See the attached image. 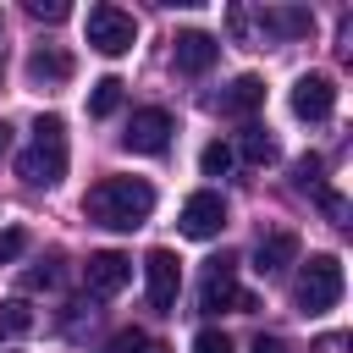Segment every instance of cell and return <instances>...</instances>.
Here are the masks:
<instances>
[{
    "label": "cell",
    "mask_w": 353,
    "mask_h": 353,
    "mask_svg": "<svg viewBox=\"0 0 353 353\" xmlns=\"http://www.w3.org/2000/svg\"><path fill=\"white\" fill-rule=\"evenodd\" d=\"M237 149H243V160H248V165H270V160H276V138H270L265 127H243Z\"/></svg>",
    "instance_id": "cell-16"
},
{
    "label": "cell",
    "mask_w": 353,
    "mask_h": 353,
    "mask_svg": "<svg viewBox=\"0 0 353 353\" xmlns=\"http://www.w3.org/2000/svg\"><path fill=\"white\" fill-rule=\"evenodd\" d=\"M0 28H6V17H0Z\"/></svg>",
    "instance_id": "cell-29"
},
{
    "label": "cell",
    "mask_w": 353,
    "mask_h": 353,
    "mask_svg": "<svg viewBox=\"0 0 353 353\" xmlns=\"http://www.w3.org/2000/svg\"><path fill=\"white\" fill-rule=\"evenodd\" d=\"M292 303H298V314H331L336 303H342V259L336 254H314L303 270H298V281H292Z\"/></svg>",
    "instance_id": "cell-3"
},
{
    "label": "cell",
    "mask_w": 353,
    "mask_h": 353,
    "mask_svg": "<svg viewBox=\"0 0 353 353\" xmlns=\"http://www.w3.org/2000/svg\"><path fill=\"white\" fill-rule=\"evenodd\" d=\"M22 248H28V232H22V226H6V232H0V265H11Z\"/></svg>",
    "instance_id": "cell-25"
},
{
    "label": "cell",
    "mask_w": 353,
    "mask_h": 353,
    "mask_svg": "<svg viewBox=\"0 0 353 353\" xmlns=\"http://www.w3.org/2000/svg\"><path fill=\"white\" fill-rule=\"evenodd\" d=\"M165 143H171V116L160 105L132 110V121L121 132V149H132V154H165Z\"/></svg>",
    "instance_id": "cell-8"
},
{
    "label": "cell",
    "mask_w": 353,
    "mask_h": 353,
    "mask_svg": "<svg viewBox=\"0 0 353 353\" xmlns=\"http://www.w3.org/2000/svg\"><path fill=\"white\" fill-rule=\"evenodd\" d=\"M143 287H149V303H154L160 314H171V303H176V292H182V259H176L171 248H149V254H143Z\"/></svg>",
    "instance_id": "cell-6"
},
{
    "label": "cell",
    "mask_w": 353,
    "mask_h": 353,
    "mask_svg": "<svg viewBox=\"0 0 353 353\" xmlns=\"http://www.w3.org/2000/svg\"><path fill=\"white\" fill-rule=\"evenodd\" d=\"M17 176L28 188H55L66 176V121L61 116H39L33 121V143L17 154Z\"/></svg>",
    "instance_id": "cell-2"
},
{
    "label": "cell",
    "mask_w": 353,
    "mask_h": 353,
    "mask_svg": "<svg viewBox=\"0 0 353 353\" xmlns=\"http://www.w3.org/2000/svg\"><path fill=\"white\" fill-rule=\"evenodd\" d=\"M171 55H176V72H188V77H204V72L215 66L221 44H215L210 33H199V28H188V33H176V39H171Z\"/></svg>",
    "instance_id": "cell-11"
},
{
    "label": "cell",
    "mask_w": 353,
    "mask_h": 353,
    "mask_svg": "<svg viewBox=\"0 0 353 353\" xmlns=\"http://www.w3.org/2000/svg\"><path fill=\"white\" fill-rule=\"evenodd\" d=\"M22 281H28V287H55V281H61V254H50V259H39V265H33V270H28Z\"/></svg>",
    "instance_id": "cell-21"
},
{
    "label": "cell",
    "mask_w": 353,
    "mask_h": 353,
    "mask_svg": "<svg viewBox=\"0 0 353 353\" xmlns=\"http://www.w3.org/2000/svg\"><path fill=\"white\" fill-rule=\"evenodd\" d=\"M248 22H259V39H303V33H314V17L303 6H265Z\"/></svg>",
    "instance_id": "cell-13"
},
{
    "label": "cell",
    "mask_w": 353,
    "mask_h": 353,
    "mask_svg": "<svg viewBox=\"0 0 353 353\" xmlns=\"http://www.w3.org/2000/svg\"><path fill=\"white\" fill-rule=\"evenodd\" d=\"M287 265H298V232H270V237H259L254 270H259V276H281Z\"/></svg>",
    "instance_id": "cell-15"
},
{
    "label": "cell",
    "mask_w": 353,
    "mask_h": 353,
    "mask_svg": "<svg viewBox=\"0 0 353 353\" xmlns=\"http://www.w3.org/2000/svg\"><path fill=\"white\" fill-rule=\"evenodd\" d=\"M292 188H320V154H303V160H292Z\"/></svg>",
    "instance_id": "cell-20"
},
{
    "label": "cell",
    "mask_w": 353,
    "mask_h": 353,
    "mask_svg": "<svg viewBox=\"0 0 353 353\" xmlns=\"http://www.w3.org/2000/svg\"><path fill=\"white\" fill-rule=\"evenodd\" d=\"M143 353H171V347H165V342H149V347H143Z\"/></svg>",
    "instance_id": "cell-28"
},
{
    "label": "cell",
    "mask_w": 353,
    "mask_h": 353,
    "mask_svg": "<svg viewBox=\"0 0 353 353\" xmlns=\"http://www.w3.org/2000/svg\"><path fill=\"white\" fill-rule=\"evenodd\" d=\"M199 165H204V176H226V171H232V149H226V143H204Z\"/></svg>",
    "instance_id": "cell-19"
},
{
    "label": "cell",
    "mask_w": 353,
    "mask_h": 353,
    "mask_svg": "<svg viewBox=\"0 0 353 353\" xmlns=\"http://www.w3.org/2000/svg\"><path fill=\"white\" fill-rule=\"evenodd\" d=\"M193 353H232V336L215 331V325H204V331L193 336Z\"/></svg>",
    "instance_id": "cell-24"
},
{
    "label": "cell",
    "mask_w": 353,
    "mask_h": 353,
    "mask_svg": "<svg viewBox=\"0 0 353 353\" xmlns=\"http://www.w3.org/2000/svg\"><path fill=\"white\" fill-rule=\"evenodd\" d=\"M28 17H39V22H66L72 6H66V0H28Z\"/></svg>",
    "instance_id": "cell-23"
},
{
    "label": "cell",
    "mask_w": 353,
    "mask_h": 353,
    "mask_svg": "<svg viewBox=\"0 0 353 353\" xmlns=\"http://www.w3.org/2000/svg\"><path fill=\"white\" fill-rule=\"evenodd\" d=\"M248 353H287V342H281V336H254Z\"/></svg>",
    "instance_id": "cell-26"
},
{
    "label": "cell",
    "mask_w": 353,
    "mask_h": 353,
    "mask_svg": "<svg viewBox=\"0 0 353 353\" xmlns=\"http://www.w3.org/2000/svg\"><path fill=\"white\" fill-rule=\"evenodd\" d=\"M33 320H39V314L28 309V298H6V303H0V331H6V336L33 331Z\"/></svg>",
    "instance_id": "cell-18"
},
{
    "label": "cell",
    "mask_w": 353,
    "mask_h": 353,
    "mask_svg": "<svg viewBox=\"0 0 353 353\" xmlns=\"http://www.w3.org/2000/svg\"><path fill=\"white\" fill-rule=\"evenodd\" d=\"M149 347V336L138 331V325H127V331H116L110 342H105V353H143Z\"/></svg>",
    "instance_id": "cell-22"
},
{
    "label": "cell",
    "mask_w": 353,
    "mask_h": 353,
    "mask_svg": "<svg viewBox=\"0 0 353 353\" xmlns=\"http://www.w3.org/2000/svg\"><path fill=\"white\" fill-rule=\"evenodd\" d=\"M83 215H88L94 226L132 232V226H143V221L154 215V188H149L143 176H105V182H94V188H88Z\"/></svg>",
    "instance_id": "cell-1"
},
{
    "label": "cell",
    "mask_w": 353,
    "mask_h": 353,
    "mask_svg": "<svg viewBox=\"0 0 353 353\" xmlns=\"http://www.w3.org/2000/svg\"><path fill=\"white\" fill-rule=\"evenodd\" d=\"M11 149V121H0V154Z\"/></svg>",
    "instance_id": "cell-27"
},
{
    "label": "cell",
    "mask_w": 353,
    "mask_h": 353,
    "mask_svg": "<svg viewBox=\"0 0 353 353\" xmlns=\"http://www.w3.org/2000/svg\"><path fill=\"white\" fill-rule=\"evenodd\" d=\"M83 33H88V50H99V55H110V61L138 44V22H132V11H121V6H94L88 22H83Z\"/></svg>",
    "instance_id": "cell-5"
},
{
    "label": "cell",
    "mask_w": 353,
    "mask_h": 353,
    "mask_svg": "<svg viewBox=\"0 0 353 353\" xmlns=\"http://www.w3.org/2000/svg\"><path fill=\"white\" fill-rule=\"evenodd\" d=\"M176 226H182V237H193V243H210L221 226H226V204H221V193H193L188 204H182V215H176Z\"/></svg>",
    "instance_id": "cell-10"
},
{
    "label": "cell",
    "mask_w": 353,
    "mask_h": 353,
    "mask_svg": "<svg viewBox=\"0 0 353 353\" xmlns=\"http://www.w3.org/2000/svg\"><path fill=\"white\" fill-rule=\"evenodd\" d=\"M210 105H215L221 116H254V110L265 105V83H259L254 72H243V77H232V83H226Z\"/></svg>",
    "instance_id": "cell-14"
},
{
    "label": "cell",
    "mask_w": 353,
    "mask_h": 353,
    "mask_svg": "<svg viewBox=\"0 0 353 353\" xmlns=\"http://www.w3.org/2000/svg\"><path fill=\"white\" fill-rule=\"evenodd\" d=\"M331 110H336V83L325 72H303L292 83V116L298 121H325Z\"/></svg>",
    "instance_id": "cell-9"
},
{
    "label": "cell",
    "mask_w": 353,
    "mask_h": 353,
    "mask_svg": "<svg viewBox=\"0 0 353 353\" xmlns=\"http://www.w3.org/2000/svg\"><path fill=\"white\" fill-rule=\"evenodd\" d=\"M72 72H77V66H72V55H66L61 44H39V50L28 55V83H33V88H66Z\"/></svg>",
    "instance_id": "cell-12"
},
{
    "label": "cell",
    "mask_w": 353,
    "mask_h": 353,
    "mask_svg": "<svg viewBox=\"0 0 353 353\" xmlns=\"http://www.w3.org/2000/svg\"><path fill=\"white\" fill-rule=\"evenodd\" d=\"M127 281H132V259H127V254H116V248L88 254V265H83V287H88V298H116Z\"/></svg>",
    "instance_id": "cell-7"
},
{
    "label": "cell",
    "mask_w": 353,
    "mask_h": 353,
    "mask_svg": "<svg viewBox=\"0 0 353 353\" xmlns=\"http://www.w3.org/2000/svg\"><path fill=\"white\" fill-rule=\"evenodd\" d=\"M121 88H127L121 77H99V83L88 88V116H110V110L121 105Z\"/></svg>",
    "instance_id": "cell-17"
},
{
    "label": "cell",
    "mask_w": 353,
    "mask_h": 353,
    "mask_svg": "<svg viewBox=\"0 0 353 353\" xmlns=\"http://www.w3.org/2000/svg\"><path fill=\"white\" fill-rule=\"evenodd\" d=\"M199 309H204V314H221V309L248 314V309H259L254 292L237 287V259H232V254L210 259V270H204V281H199Z\"/></svg>",
    "instance_id": "cell-4"
}]
</instances>
